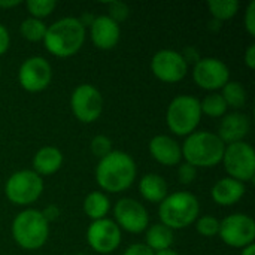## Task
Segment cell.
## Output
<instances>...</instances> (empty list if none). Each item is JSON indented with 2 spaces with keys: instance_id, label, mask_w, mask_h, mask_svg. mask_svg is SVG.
<instances>
[{
  "instance_id": "5b68a950",
  "label": "cell",
  "mask_w": 255,
  "mask_h": 255,
  "mask_svg": "<svg viewBox=\"0 0 255 255\" xmlns=\"http://www.w3.org/2000/svg\"><path fill=\"white\" fill-rule=\"evenodd\" d=\"M12 238L18 247L27 251L42 248L49 238V223L37 209H25L12 221Z\"/></svg>"
},
{
  "instance_id": "1f68e13d",
  "label": "cell",
  "mask_w": 255,
  "mask_h": 255,
  "mask_svg": "<svg viewBox=\"0 0 255 255\" xmlns=\"http://www.w3.org/2000/svg\"><path fill=\"white\" fill-rule=\"evenodd\" d=\"M197 178V169L188 163L179 164L178 167V179L184 185H190L194 179Z\"/></svg>"
},
{
  "instance_id": "4316f807",
  "label": "cell",
  "mask_w": 255,
  "mask_h": 255,
  "mask_svg": "<svg viewBox=\"0 0 255 255\" xmlns=\"http://www.w3.org/2000/svg\"><path fill=\"white\" fill-rule=\"evenodd\" d=\"M46 25L42 19L37 18H25L21 25H19V33L21 36L28 40V42H40L43 40L45 34H46Z\"/></svg>"
},
{
  "instance_id": "d590c367",
  "label": "cell",
  "mask_w": 255,
  "mask_h": 255,
  "mask_svg": "<svg viewBox=\"0 0 255 255\" xmlns=\"http://www.w3.org/2000/svg\"><path fill=\"white\" fill-rule=\"evenodd\" d=\"M9 45H10L9 31H7V28L3 24H0V55H3L7 51Z\"/></svg>"
},
{
  "instance_id": "4dcf8cb0",
  "label": "cell",
  "mask_w": 255,
  "mask_h": 255,
  "mask_svg": "<svg viewBox=\"0 0 255 255\" xmlns=\"http://www.w3.org/2000/svg\"><path fill=\"white\" fill-rule=\"evenodd\" d=\"M108 10H109V18L114 19L117 24H121L123 21H126L130 15V9L126 3L123 1H109L106 3Z\"/></svg>"
},
{
  "instance_id": "8fae6325",
  "label": "cell",
  "mask_w": 255,
  "mask_h": 255,
  "mask_svg": "<svg viewBox=\"0 0 255 255\" xmlns=\"http://www.w3.org/2000/svg\"><path fill=\"white\" fill-rule=\"evenodd\" d=\"M114 217L115 224L120 227V230H124L127 233L139 235L148 229V211L142 203H139L134 199H120L114 206Z\"/></svg>"
},
{
  "instance_id": "2e32d148",
  "label": "cell",
  "mask_w": 255,
  "mask_h": 255,
  "mask_svg": "<svg viewBox=\"0 0 255 255\" xmlns=\"http://www.w3.org/2000/svg\"><path fill=\"white\" fill-rule=\"evenodd\" d=\"M90 37L96 48L102 51H111L120 42L121 37L120 24H117L108 15L96 16L93 24L90 25Z\"/></svg>"
},
{
  "instance_id": "52a82bcc",
  "label": "cell",
  "mask_w": 255,
  "mask_h": 255,
  "mask_svg": "<svg viewBox=\"0 0 255 255\" xmlns=\"http://www.w3.org/2000/svg\"><path fill=\"white\" fill-rule=\"evenodd\" d=\"M43 179L33 170H18L12 173L4 185L7 200L18 206H28L42 196Z\"/></svg>"
},
{
  "instance_id": "60d3db41",
  "label": "cell",
  "mask_w": 255,
  "mask_h": 255,
  "mask_svg": "<svg viewBox=\"0 0 255 255\" xmlns=\"http://www.w3.org/2000/svg\"><path fill=\"white\" fill-rule=\"evenodd\" d=\"M241 255H255V245H250V247L244 248Z\"/></svg>"
},
{
  "instance_id": "3957f363",
  "label": "cell",
  "mask_w": 255,
  "mask_h": 255,
  "mask_svg": "<svg viewBox=\"0 0 255 255\" xmlns=\"http://www.w3.org/2000/svg\"><path fill=\"white\" fill-rule=\"evenodd\" d=\"M182 149V158L185 163L197 167H215L223 161L226 145L211 131H194L187 136Z\"/></svg>"
},
{
  "instance_id": "ab89813d",
  "label": "cell",
  "mask_w": 255,
  "mask_h": 255,
  "mask_svg": "<svg viewBox=\"0 0 255 255\" xmlns=\"http://www.w3.org/2000/svg\"><path fill=\"white\" fill-rule=\"evenodd\" d=\"M18 4H21L19 0H12V1H1V0H0V7H1V9H10V7H15V6H18Z\"/></svg>"
},
{
  "instance_id": "e575fe53",
  "label": "cell",
  "mask_w": 255,
  "mask_h": 255,
  "mask_svg": "<svg viewBox=\"0 0 255 255\" xmlns=\"http://www.w3.org/2000/svg\"><path fill=\"white\" fill-rule=\"evenodd\" d=\"M123 255H154V253L145 244H133L124 251Z\"/></svg>"
},
{
  "instance_id": "f546056e",
  "label": "cell",
  "mask_w": 255,
  "mask_h": 255,
  "mask_svg": "<svg viewBox=\"0 0 255 255\" xmlns=\"http://www.w3.org/2000/svg\"><path fill=\"white\" fill-rule=\"evenodd\" d=\"M90 148H91L93 155H96L99 160H102L103 157H106L108 154H111L114 151L112 149V140L105 134L94 136L91 143H90Z\"/></svg>"
},
{
  "instance_id": "277c9868",
  "label": "cell",
  "mask_w": 255,
  "mask_h": 255,
  "mask_svg": "<svg viewBox=\"0 0 255 255\" xmlns=\"http://www.w3.org/2000/svg\"><path fill=\"white\" fill-rule=\"evenodd\" d=\"M199 212L200 203L197 197L188 191H176L167 194L158 208L161 224L172 232L190 227L199 218Z\"/></svg>"
},
{
  "instance_id": "d6a6232c",
  "label": "cell",
  "mask_w": 255,
  "mask_h": 255,
  "mask_svg": "<svg viewBox=\"0 0 255 255\" xmlns=\"http://www.w3.org/2000/svg\"><path fill=\"white\" fill-rule=\"evenodd\" d=\"M245 28L250 36H255V1H251L245 12Z\"/></svg>"
},
{
  "instance_id": "484cf974",
  "label": "cell",
  "mask_w": 255,
  "mask_h": 255,
  "mask_svg": "<svg viewBox=\"0 0 255 255\" xmlns=\"http://www.w3.org/2000/svg\"><path fill=\"white\" fill-rule=\"evenodd\" d=\"M202 115H208L211 118H223L227 112V105L220 93H211L200 102Z\"/></svg>"
},
{
  "instance_id": "44dd1931",
  "label": "cell",
  "mask_w": 255,
  "mask_h": 255,
  "mask_svg": "<svg viewBox=\"0 0 255 255\" xmlns=\"http://www.w3.org/2000/svg\"><path fill=\"white\" fill-rule=\"evenodd\" d=\"M167 190L166 179L157 173H148L139 182V193L149 203H161L167 197Z\"/></svg>"
},
{
  "instance_id": "f1b7e54d",
  "label": "cell",
  "mask_w": 255,
  "mask_h": 255,
  "mask_svg": "<svg viewBox=\"0 0 255 255\" xmlns=\"http://www.w3.org/2000/svg\"><path fill=\"white\" fill-rule=\"evenodd\" d=\"M196 230L205 238H214L220 232V220L212 215H205L196 220Z\"/></svg>"
},
{
  "instance_id": "8d00e7d4",
  "label": "cell",
  "mask_w": 255,
  "mask_h": 255,
  "mask_svg": "<svg viewBox=\"0 0 255 255\" xmlns=\"http://www.w3.org/2000/svg\"><path fill=\"white\" fill-rule=\"evenodd\" d=\"M42 212V215H43V218L48 221V223H51V221H55L58 217H60V208L57 206V205H48L43 211H40Z\"/></svg>"
},
{
  "instance_id": "7c38bea8",
  "label": "cell",
  "mask_w": 255,
  "mask_h": 255,
  "mask_svg": "<svg viewBox=\"0 0 255 255\" xmlns=\"http://www.w3.org/2000/svg\"><path fill=\"white\" fill-rule=\"evenodd\" d=\"M193 79L200 88L215 93L230 81V70L223 60L215 57H206L200 58L194 64Z\"/></svg>"
},
{
  "instance_id": "cb8c5ba5",
  "label": "cell",
  "mask_w": 255,
  "mask_h": 255,
  "mask_svg": "<svg viewBox=\"0 0 255 255\" xmlns=\"http://www.w3.org/2000/svg\"><path fill=\"white\" fill-rule=\"evenodd\" d=\"M221 96L227 105V108L241 109L247 105V90L238 81H229L221 88Z\"/></svg>"
},
{
  "instance_id": "9a60e30c",
  "label": "cell",
  "mask_w": 255,
  "mask_h": 255,
  "mask_svg": "<svg viewBox=\"0 0 255 255\" xmlns=\"http://www.w3.org/2000/svg\"><path fill=\"white\" fill-rule=\"evenodd\" d=\"M87 242L94 253L102 255L111 254L121 244V230L115 221L109 218L93 221L87 230Z\"/></svg>"
},
{
  "instance_id": "5bb4252c",
  "label": "cell",
  "mask_w": 255,
  "mask_h": 255,
  "mask_svg": "<svg viewBox=\"0 0 255 255\" xmlns=\"http://www.w3.org/2000/svg\"><path fill=\"white\" fill-rule=\"evenodd\" d=\"M19 85L28 93H40L52 81V67L43 57L34 55L27 58L18 70Z\"/></svg>"
},
{
  "instance_id": "4fadbf2b",
  "label": "cell",
  "mask_w": 255,
  "mask_h": 255,
  "mask_svg": "<svg viewBox=\"0 0 255 255\" xmlns=\"http://www.w3.org/2000/svg\"><path fill=\"white\" fill-rule=\"evenodd\" d=\"M151 70L157 79L166 84L182 81L188 73V64L181 52L173 49H161L151 60Z\"/></svg>"
},
{
  "instance_id": "7bdbcfd3",
  "label": "cell",
  "mask_w": 255,
  "mask_h": 255,
  "mask_svg": "<svg viewBox=\"0 0 255 255\" xmlns=\"http://www.w3.org/2000/svg\"><path fill=\"white\" fill-rule=\"evenodd\" d=\"M76 255H85V254H82V253H78V254Z\"/></svg>"
},
{
  "instance_id": "603a6c76",
  "label": "cell",
  "mask_w": 255,
  "mask_h": 255,
  "mask_svg": "<svg viewBox=\"0 0 255 255\" xmlns=\"http://www.w3.org/2000/svg\"><path fill=\"white\" fill-rule=\"evenodd\" d=\"M109 209H111V202L106 197V194H103L102 191H93L84 200V212L93 221L106 218Z\"/></svg>"
},
{
  "instance_id": "74e56055",
  "label": "cell",
  "mask_w": 255,
  "mask_h": 255,
  "mask_svg": "<svg viewBox=\"0 0 255 255\" xmlns=\"http://www.w3.org/2000/svg\"><path fill=\"white\" fill-rule=\"evenodd\" d=\"M244 63L247 64L248 69H255V43H251L247 51H245V55H244Z\"/></svg>"
},
{
  "instance_id": "30bf717a",
  "label": "cell",
  "mask_w": 255,
  "mask_h": 255,
  "mask_svg": "<svg viewBox=\"0 0 255 255\" xmlns=\"http://www.w3.org/2000/svg\"><path fill=\"white\" fill-rule=\"evenodd\" d=\"M221 241L232 248H247L254 245L255 221L245 214H233L220 221Z\"/></svg>"
},
{
  "instance_id": "b9f144b4",
  "label": "cell",
  "mask_w": 255,
  "mask_h": 255,
  "mask_svg": "<svg viewBox=\"0 0 255 255\" xmlns=\"http://www.w3.org/2000/svg\"><path fill=\"white\" fill-rule=\"evenodd\" d=\"M154 255H179L176 251H173L172 248H169V250H163V251H157V253H154Z\"/></svg>"
},
{
  "instance_id": "ac0fdd59",
  "label": "cell",
  "mask_w": 255,
  "mask_h": 255,
  "mask_svg": "<svg viewBox=\"0 0 255 255\" xmlns=\"http://www.w3.org/2000/svg\"><path fill=\"white\" fill-rule=\"evenodd\" d=\"M151 157L163 166H178L182 160L181 145L167 134H157L149 140Z\"/></svg>"
},
{
  "instance_id": "836d02e7",
  "label": "cell",
  "mask_w": 255,
  "mask_h": 255,
  "mask_svg": "<svg viewBox=\"0 0 255 255\" xmlns=\"http://www.w3.org/2000/svg\"><path fill=\"white\" fill-rule=\"evenodd\" d=\"M181 55L184 57V60H185L187 64H190V63L196 64V63L202 58L199 49L194 48V46H187V48H184V51L181 52Z\"/></svg>"
},
{
  "instance_id": "f35d334b",
  "label": "cell",
  "mask_w": 255,
  "mask_h": 255,
  "mask_svg": "<svg viewBox=\"0 0 255 255\" xmlns=\"http://www.w3.org/2000/svg\"><path fill=\"white\" fill-rule=\"evenodd\" d=\"M94 15L93 13H90V12H85L84 15H81L78 19H79V22L84 25V28H87V27H90L91 24H93V21H94Z\"/></svg>"
},
{
  "instance_id": "ffe728a7",
  "label": "cell",
  "mask_w": 255,
  "mask_h": 255,
  "mask_svg": "<svg viewBox=\"0 0 255 255\" xmlns=\"http://www.w3.org/2000/svg\"><path fill=\"white\" fill-rule=\"evenodd\" d=\"M63 154L55 146H43L33 157V172L39 176H48L58 172L63 166Z\"/></svg>"
},
{
  "instance_id": "7a4b0ae2",
  "label": "cell",
  "mask_w": 255,
  "mask_h": 255,
  "mask_svg": "<svg viewBox=\"0 0 255 255\" xmlns=\"http://www.w3.org/2000/svg\"><path fill=\"white\" fill-rule=\"evenodd\" d=\"M85 33L87 28H84L78 18L66 16L57 19L46 28L43 43L49 54L58 58H67L82 48Z\"/></svg>"
},
{
  "instance_id": "ba28073f",
  "label": "cell",
  "mask_w": 255,
  "mask_h": 255,
  "mask_svg": "<svg viewBox=\"0 0 255 255\" xmlns=\"http://www.w3.org/2000/svg\"><path fill=\"white\" fill-rule=\"evenodd\" d=\"M229 178H233L242 184L254 179L255 151L247 142H236L226 145L223 161Z\"/></svg>"
},
{
  "instance_id": "d4e9b609",
  "label": "cell",
  "mask_w": 255,
  "mask_h": 255,
  "mask_svg": "<svg viewBox=\"0 0 255 255\" xmlns=\"http://www.w3.org/2000/svg\"><path fill=\"white\" fill-rule=\"evenodd\" d=\"M241 3L238 0H211L208 1V9L215 21H227L236 16Z\"/></svg>"
},
{
  "instance_id": "d6986e66",
  "label": "cell",
  "mask_w": 255,
  "mask_h": 255,
  "mask_svg": "<svg viewBox=\"0 0 255 255\" xmlns=\"http://www.w3.org/2000/svg\"><path fill=\"white\" fill-rule=\"evenodd\" d=\"M245 184L227 176L215 182L211 190V196L212 200L220 206H233L245 196Z\"/></svg>"
},
{
  "instance_id": "6da1fadb",
  "label": "cell",
  "mask_w": 255,
  "mask_h": 255,
  "mask_svg": "<svg viewBox=\"0 0 255 255\" xmlns=\"http://www.w3.org/2000/svg\"><path fill=\"white\" fill-rule=\"evenodd\" d=\"M137 175L136 163L131 155L123 151H112L96 167V182L103 191L123 193L128 190Z\"/></svg>"
},
{
  "instance_id": "9c48e42d",
  "label": "cell",
  "mask_w": 255,
  "mask_h": 255,
  "mask_svg": "<svg viewBox=\"0 0 255 255\" xmlns=\"http://www.w3.org/2000/svg\"><path fill=\"white\" fill-rule=\"evenodd\" d=\"M70 109L78 121L84 124L94 123L103 112V96L94 85L81 84L70 96Z\"/></svg>"
},
{
  "instance_id": "83f0119b",
  "label": "cell",
  "mask_w": 255,
  "mask_h": 255,
  "mask_svg": "<svg viewBox=\"0 0 255 255\" xmlns=\"http://www.w3.org/2000/svg\"><path fill=\"white\" fill-rule=\"evenodd\" d=\"M25 7H27L28 13L31 15V18L42 19L54 12V9L57 7V1H54V0H28L25 3Z\"/></svg>"
},
{
  "instance_id": "7402d4cb",
  "label": "cell",
  "mask_w": 255,
  "mask_h": 255,
  "mask_svg": "<svg viewBox=\"0 0 255 255\" xmlns=\"http://www.w3.org/2000/svg\"><path fill=\"white\" fill-rule=\"evenodd\" d=\"M145 241H146V247L152 251H163V250H169L173 244V232L170 229H167L166 226L160 224H154L149 229L145 230Z\"/></svg>"
},
{
  "instance_id": "e0dca14e",
  "label": "cell",
  "mask_w": 255,
  "mask_h": 255,
  "mask_svg": "<svg viewBox=\"0 0 255 255\" xmlns=\"http://www.w3.org/2000/svg\"><path fill=\"white\" fill-rule=\"evenodd\" d=\"M251 130L250 117L242 112H232L223 117L218 127L217 136L224 142V145L242 142Z\"/></svg>"
},
{
  "instance_id": "8992f818",
  "label": "cell",
  "mask_w": 255,
  "mask_h": 255,
  "mask_svg": "<svg viewBox=\"0 0 255 255\" xmlns=\"http://www.w3.org/2000/svg\"><path fill=\"white\" fill-rule=\"evenodd\" d=\"M202 120L200 100L194 96H176L167 106L166 124L176 136H190L196 131Z\"/></svg>"
}]
</instances>
